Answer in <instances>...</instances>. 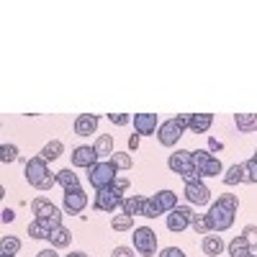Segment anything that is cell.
<instances>
[{"mask_svg":"<svg viewBox=\"0 0 257 257\" xmlns=\"http://www.w3.org/2000/svg\"><path fill=\"white\" fill-rule=\"evenodd\" d=\"M185 198H188V203H193V206H206V203L211 201V190H208L203 183H188V185H185Z\"/></svg>","mask_w":257,"mask_h":257,"instance_id":"obj_14","label":"cell"},{"mask_svg":"<svg viewBox=\"0 0 257 257\" xmlns=\"http://www.w3.org/2000/svg\"><path fill=\"white\" fill-rule=\"evenodd\" d=\"M128 149H139V134H134V137H128Z\"/></svg>","mask_w":257,"mask_h":257,"instance_id":"obj_46","label":"cell"},{"mask_svg":"<svg viewBox=\"0 0 257 257\" xmlns=\"http://www.w3.org/2000/svg\"><path fill=\"white\" fill-rule=\"evenodd\" d=\"M247 257H254V254H247Z\"/></svg>","mask_w":257,"mask_h":257,"instance_id":"obj_50","label":"cell"},{"mask_svg":"<svg viewBox=\"0 0 257 257\" xmlns=\"http://www.w3.org/2000/svg\"><path fill=\"white\" fill-rule=\"evenodd\" d=\"M224 183L226 185H237V183H244V167L242 165H231L224 175Z\"/></svg>","mask_w":257,"mask_h":257,"instance_id":"obj_27","label":"cell"},{"mask_svg":"<svg viewBox=\"0 0 257 257\" xmlns=\"http://www.w3.org/2000/svg\"><path fill=\"white\" fill-rule=\"evenodd\" d=\"M62 152H64V144L54 139V142H49L44 149H41V157H44L47 162H54V160H59V157H62Z\"/></svg>","mask_w":257,"mask_h":257,"instance_id":"obj_26","label":"cell"},{"mask_svg":"<svg viewBox=\"0 0 257 257\" xmlns=\"http://www.w3.org/2000/svg\"><path fill=\"white\" fill-rule=\"evenodd\" d=\"M234 123H237L242 134H252V132H257V113H237Z\"/></svg>","mask_w":257,"mask_h":257,"instance_id":"obj_18","label":"cell"},{"mask_svg":"<svg viewBox=\"0 0 257 257\" xmlns=\"http://www.w3.org/2000/svg\"><path fill=\"white\" fill-rule=\"evenodd\" d=\"M111 226H113V231H128V229H134V216L118 213V216L111 219Z\"/></svg>","mask_w":257,"mask_h":257,"instance_id":"obj_30","label":"cell"},{"mask_svg":"<svg viewBox=\"0 0 257 257\" xmlns=\"http://www.w3.org/2000/svg\"><path fill=\"white\" fill-rule=\"evenodd\" d=\"M193 219H196V213H193L190 206H178L175 211H170V216H167V229L170 231H185Z\"/></svg>","mask_w":257,"mask_h":257,"instance_id":"obj_9","label":"cell"},{"mask_svg":"<svg viewBox=\"0 0 257 257\" xmlns=\"http://www.w3.org/2000/svg\"><path fill=\"white\" fill-rule=\"evenodd\" d=\"M0 160H3V162H16L18 160V147L3 144V147H0Z\"/></svg>","mask_w":257,"mask_h":257,"instance_id":"obj_34","label":"cell"},{"mask_svg":"<svg viewBox=\"0 0 257 257\" xmlns=\"http://www.w3.org/2000/svg\"><path fill=\"white\" fill-rule=\"evenodd\" d=\"M221 147H224L221 142H216V139H208V152H219Z\"/></svg>","mask_w":257,"mask_h":257,"instance_id":"obj_45","label":"cell"},{"mask_svg":"<svg viewBox=\"0 0 257 257\" xmlns=\"http://www.w3.org/2000/svg\"><path fill=\"white\" fill-rule=\"evenodd\" d=\"M121 201H123V193H121V190H116V188H103V190H95L93 208L105 211V213H113L116 208H121Z\"/></svg>","mask_w":257,"mask_h":257,"instance_id":"obj_5","label":"cell"},{"mask_svg":"<svg viewBox=\"0 0 257 257\" xmlns=\"http://www.w3.org/2000/svg\"><path fill=\"white\" fill-rule=\"evenodd\" d=\"M118 178V167L111 162V160H105V162H98L88 170V180L95 190H103V188H113Z\"/></svg>","mask_w":257,"mask_h":257,"instance_id":"obj_1","label":"cell"},{"mask_svg":"<svg viewBox=\"0 0 257 257\" xmlns=\"http://www.w3.org/2000/svg\"><path fill=\"white\" fill-rule=\"evenodd\" d=\"M113 188H116V190H121V193H123V190H126V188H128V180H126V178H121V175H118V178H116V183H113Z\"/></svg>","mask_w":257,"mask_h":257,"instance_id":"obj_42","label":"cell"},{"mask_svg":"<svg viewBox=\"0 0 257 257\" xmlns=\"http://www.w3.org/2000/svg\"><path fill=\"white\" fill-rule=\"evenodd\" d=\"M49 242H52V247H67V244L72 242V234H70V229L57 226V229H52V234H49Z\"/></svg>","mask_w":257,"mask_h":257,"instance_id":"obj_23","label":"cell"},{"mask_svg":"<svg viewBox=\"0 0 257 257\" xmlns=\"http://www.w3.org/2000/svg\"><path fill=\"white\" fill-rule=\"evenodd\" d=\"M157 128H160L157 113H137L134 116V132L139 137H155Z\"/></svg>","mask_w":257,"mask_h":257,"instance_id":"obj_11","label":"cell"},{"mask_svg":"<svg viewBox=\"0 0 257 257\" xmlns=\"http://www.w3.org/2000/svg\"><path fill=\"white\" fill-rule=\"evenodd\" d=\"M72 165L75 167H85V170H90L93 165H98V152H95V147H77L72 149Z\"/></svg>","mask_w":257,"mask_h":257,"instance_id":"obj_13","label":"cell"},{"mask_svg":"<svg viewBox=\"0 0 257 257\" xmlns=\"http://www.w3.org/2000/svg\"><path fill=\"white\" fill-rule=\"evenodd\" d=\"M111 162H113L118 170H132V165H134L132 155H126V152H113V155H111Z\"/></svg>","mask_w":257,"mask_h":257,"instance_id":"obj_31","label":"cell"},{"mask_svg":"<svg viewBox=\"0 0 257 257\" xmlns=\"http://www.w3.org/2000/svg\"><path fill=\"white\" fill-rule=\"evenodd\" d=\"M226 249H229V257H247V254H252V252H249L252 244H249L244 237H234Z\"/></svg>","mask_w":257,"mask_h":257,"instance_id":"obj_21","label":"cell"},{"mask_svg":"<svg viewBox=\"0 0 257 257\" xmlns=\"http://www.w3.org/2000/svg\"><path fill=\"white\" fill-rule=\"evenodd\" d=\"M36 257H59V254H57L54 249H41V252H39Z\"/></svg>","mask_w":257,"mask_h":257,"instance_id":"obj_47","label":"cell"},{"mask_svg":"<svg viewBox=\"0 0 257 257\" xmlns=\"http://www.w3.org/2000/svg\"><path fill=\"white\" fill-rule=\"evenodd\" d=\"M160 213H162V208H160V203H157L155 196H149V198L142 201V216L144 219H157Z\"/></svg>","mask_w":257,"mask_h":257,"instance_id":"obj_25","label":"cell"},{"mask_svg":"<svg viewBox=\"0 0 257 257\" xmlns=\"http://www.w3.org/2000/svg\"><path fill=\"white\" fill-rule=\"evenodd\" d=\"M29 234H31V239H49V234H52V229L47 226V224H41V221H31L29 224Z\"/></svg>","mask_w":257,"mask_h":257,"instance_id":"obj_28","label":"cell"},{"mask_svg":"<svg viewBox=\"0 0 257 257\" xmlns=\"http://www.w3.org/2000/svg\"><path fill=\"white\" fill-rule=\"evenodd\" d=\"M62 206H64V211H67V213L77 216V213H82L85 208H88V193H85L82 188H75V190H64Z\"/></svg>","mask_w":257,"mask_h":257,"instance_id":"obj_8","label":"cell"},{"mask_svg":"<svg viewBox=\"0 0 257 257\" xmlns=\"http://www.w3.org/2000/svg\"><path fill=\"white\" fill-rule=\"evenodd\" d=\"M95 128H98V116H93V113H80L75 118V134L77 137H90V134H95Z\"/></svg>","mask_w":257,"mask_h":257,"instance_id":"obj_15","label":"cell"},{"mask_svg":"<svg viewBox=\"0 0 257 257\" xmlns=\"http://www.w3.org/2000/svg\"><path fill=\"white\" fill-rule=\"evenodd\" d=\"M108 121H111V123H116V126H126L132 118H128L126 113H108Z\"/></svg>","mask_w":257,"mask_h":257,"instance_id":"obj_38","label":"cell"},{"mask_svg":"<svg viewBox=\"0 0 257 257\" xmlns=\"http://www.w3.org/2000/svg\"><path fill=\"white\" fill-rule=\"evenodd\" d=\"M234 216H237V211H229V208H224L221 203H213V206L208 208V213H206V221H208V226H211L213 234H219V231L231 229Z\"/></svg>","mask_w":257,"mask_h":257,"instance_id":"obj_3","label":"cell"},{"mask_svg":"<svg viewBox=\"0 0 257 257\" xmlns=\"http://www.w3.org/2000/svg\"><path fill=\"white\" fill-rule=\"evenodd\" d=\"M57 183H59L64 190H75V188H80V178L72 173V170H59V173H57Z\"/></svg>","mask_w":257,"mask_h":257,"instance_id":"obj_24","label":"cell"},{"mask_svg":"<svg viewBox=\"0 0 257 257\" xmlns=\"http://www.w3.org/2000/svg\"><path fill=\"white\" fill-rule=\"evenodd\" d=\"M31 208H34V213H36V221L47 224L49 229L62 226V213H59V208H57L52 201H47V198H34Z\"/></svg>","mask_w":257,"mask_h":257,"instance_id":"obj_2","label":"cell"},{"mask_svg":"<svg viewBox=\"0 0 257 257\" xmlns=\"http://www.w3.org/2000/svg\"><path fill=\"white\" fill-rule=\"evenodd\" d=\"M201 247H203V252H206L208 257H219V254L224 252V247H226V244H224V239H221V237H213V234H206Z\"/></svg>","mask_w":257,"mask_h":257,"instance_id":"obj_17","label":"cell"},{"mask_svg":"<svg viewBox=\"0 0 257 257\" xmlns=\"http://www.w3.org/2000/svg\"><path fill=\"white\" fill-rule=\"evenodd\" d=\"M54 185H57V175H52V173H49L44 180L39 183V190H49V188H54Z\"/></svg>","mask_w":257,"mask_h":257,"instance_id":"obj_39","label":"cell"},{"mask_svg":"<svg viewBox=\"0 0 257 257\" xmlns=\"http://www.w3.org/2000/svg\"><path fill=\"white\" fill-rule=\"evenodd\" d=\"M180 178H183V180H185V185H188V183H201V178H203V175L198 173V167H190L188 173H183Z\"/></svg>","mask_w":257,"mask_h":257,"instance_id":"obj_37","label":"cell"},{"mask_svg":"<svg viewBox=\"0 0 257 257\" xmlns=\"http://www.w3.org/2000/svg\"><path fill=\"white\" fill-rule=\"evenodd\" d=\"M216 203H221V206L229 208V211H237V208H239V198L231 196V193H221V196L216 198Z\"/></svg>","mask_w":257,"mask_h":257,"instance_id":"obj_32","label":"cell"},{"mask_svg":"<svg viewBox=\"0 0 257 257\" xmlns=\"http://www.w3.org/2000/svg\"><path fill=\"white\" fill-rule=\"evenodd\" d=\"M67 257H88V254H85V252H70Z\"/></svg>","mask_w":257,"mask_h":257,"instance_id":"obj_48","label":"cell"},{"mask_svg":"<svg viewBox=\"0 0 257 257\" xmlns=\"http://www.w3.org/2000/svg\"><path fill=\"white\" fill-rule=\"evenodd\" d=\"M134 249H137L142 257H152V254L157 252V234H155V229L137 226V229H134Z\"/></svg>","mask_w":257,"mask_h":257,"instance_id":"obj_4","label":"cell"},{"mask_svg":"<svg viewBox=\"0 0 257 257\" xmlns=\"http://www.w3.org/2000/svg\"><path fill=\"white\" fill-rule=\"evenodd\" d=\"M49 175V167H47V160L44 157H31L29 162H26V180L34 185V188H39V183L44 180Z\"/></svg>","mask_w":257,"mask_h":257,"instance_id":"obj_10","label":"cell"},{"mask_svg":"<svg viewBox=\"0 0 257 257\" xmlns=\"http://www.w3.org/2000/svg\"><path fill=\"white\" fill-rule=\"evenodd\" d=\"M160 257H185V252L178 249V247H165V249L160 252Z\"/></svg>","mask_w":257,"mask_h":257,"instance_id":"obj_40","label":"cell"},{"mask_svg":"<svg viewBox=\"0 0 257 257\" xmlns=\"http://www.w3.org/2000/svg\"><path fill=\"white\" fill-rule=\"evenodd\" d=\"M18 249H21V239L18 237H3L0 239V254H18Z\"/></svg>","mask_w":257,"mask_h":257,"instance_id":"obj_29","label":"cell"},{"mask_svg":"<svg viewBox=\"0 0 257 257\" xmlns=\"http://www.w3.org/2000/svg\"><path fill=\"white\" fill-rule=\"evenodd\" d=\"M142 201L144 196H128L121 201V213H126V216H142Z\"/></svg>","mask_w":257,"mask_h":257,"instance_id":"obj_20","label":"cell"},{"mask_svg":"<svg viewBox=\"0 0 257 257\" xmlns=\"http://www.w3.org/2000/svg\"><path fill=\"white\" fill-rule=\"evenodd\" d=\"M193 162H196L201 175H211V178L221 175V162L211 152H206V149H196V152H193Z\"/></svg>","mask_w":257,"mask_h":257,"instance_id":"obj_6","label":"cell"},{"mask_svg":"<svg viewBox=\"0 0 257 257\" xmlns=\"http://www.w3.org/2000/svg\"><path fill=\"white\" fill-rule=\"evenodd\" d=\"M242 237H244L249 244H257V226H254V224H247V226L242 229Z\"/></svg>","mask_w":257,"mask_h":257,"instance_id":"obj_36","label":"cell"},{"mask_svg":"<svg viewBox=\"0 0 257 257\" xmlns=\"http://www.w3.org/2000/svg\"><path fill=\"white\" fill-rule=\"evenodd\" d=\"M254 160H257V152H254Z\"/></svg>","mask_w":257,"mask_h":257,"instance_id":"obj_49","label":"cell"},{"mask_svg":"<svg viewBox=\"0 0 257 257\" xmlns=\"http://www.w3.org/2000/svg\"><path fill=\"white\" fill-rule=\"evenodd\" d=\"M155 198H157L162 213H170V211L178 208V196H175L173 190H160V193H155Z\"/></svg>","mask_w":257,"mask_h":257,"instance_id":"obj_19","label":"cell"},{"mask_svg":"<svg viewBox=\"0 0 257 257\" xmlns=\"http://www.w3.org/2000/svg\"><path fill=\"white\" fill-rule=\"evenodd\" d=\"M211 123H213V116L211 113H193L188 128H190L193 134H206L208 128H211Z\"/></svg>","mask_w":257,"mask_h":257,"instance_id":"obj_16","label":"cell"},{"mask_svg":"<svg viewBox=\"0 0 257 257\" xmlns=\"http://www.w3.org/2000/svg\"><path fill=\"white\" fill-rule=\"evenodd\" d=\"M111 257H134V249H128V247H116Z\"/></svg>","mask_w":257,"mask_h":257,"instance_id":"obj_41","label":"cell"},{"mask_svg":"<svg viewBox=\"0 0 257 257\" xmlns=\"http://www.w3.org/2000/svg\"><path fill=\"white\" fill-rule=\"evenodd\" d=\"M183 132H185V128L178 123V118H170V121L160 123V128H157V139H160L162 147H175V144L180 142Z\"/></svg>","mask_w":257,"mask_h":257,"instance_id":"obj_7","label":"cell"},{"mask_svg":"<svg viewBox=\"0 0 257 257\" xmlns=\"http://www.w3.org/2000/svg\"><path fill=\"white\" fill-rule=\"evenodd\" d=\"M0 219H3V224H11V221L16 219V213H13L11 208H3V216H0Z\"/></svg>","mask_w":257,"mask_h":257,"instance_id":"obj_43","label":"cell"},{"mask_svg":"<svg viewBox=\"0 0 257 257\" xmlns=\"http://www.w3.org/2000/svg\"><path fill=\"white\" fill-rule=\"evenodd\" d=\"M167 165L178 175L188 173L190 167H196V162H193V152H188V149H178V152H173V155H170V160H167Z\"/></svg>","mask_w":257,"mask_h":257,"instance_id":"obj_12","label":"cell"},{"mask_svg":"<svg viewBox=\"0 0 257 257\" xmlns=\"http://www.w3.org/2000/svg\"><path fill=\"white\" fill-rule=\"evenodd\" d=\"M93 147H95L98 157H111V155H113V137H111V134H100Z\"/></svg>","mask_w":257,"mask_h":257,"instance_id":"obj_22","label":"cell"},{"mask_svg":"<svg viewBox=\"0 0 257 257\" xmlns=\"http://www.w3.org/2000/svg\"><path fill=\"white\" fill-rule=\"evenodd\" d=\"M178 123H180L183 128H188V126H190V113H180V116H178Z\"/></svg>","mask_w":257,"mask_h":257,"instance_id":"obj_44","label":"cell"},{"mask_svg":"<svg viewBox=\"0 0 257 257\" xmlns=\"http://www.w3.org/2000/svg\"><path fill=\"white\" fill-rule=\"evenodd\" d=\"M190 226L196 229L198 234H203V237H206V234H211V226H208L206 216H198V213H196V219H193V224H190Z\"/></svg>","mask_w":257,"mask_h":257,"instance_id":"obj_35","label":"cell"},{"mask_svg":"<svg viewBox=\"0 0 257 257\" xmlns=\"http://www.w3.org/2000/svg\"><path fill=\"white\" fill-rule=\"evenodd\" d=\"M242 167H244V183H257V160L252 157Z\"/></svg>","mask_w":257,"mask_h":257,"instance_id":"obj_33","label":"cell"}]
</instances>
